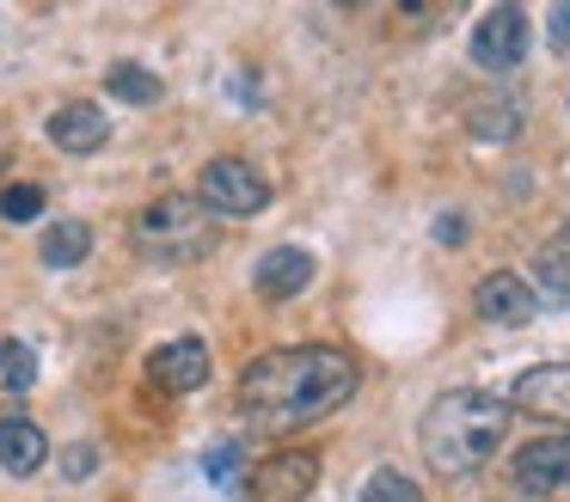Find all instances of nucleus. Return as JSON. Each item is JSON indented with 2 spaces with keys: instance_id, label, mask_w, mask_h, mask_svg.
Instances as JSON below:
<instances>
[{
  "instance_id": "1",
  "label": "nucleus",
  "mask_w": 570,
  "mask_h": 502,
  "mask_svg": "<svg viewBox=\"0 0 570 502\" xmlns=\"http://www.w3.org/2000/svg\"><path fill=\"white\" fill-rule=\"evenodd\" d=\"M362 367L337 343H295V350H271L239 374V411L258 429H295L313 416L337 411L356 392Z\"/></svg>"
},
{
  "instance_id": "2",
  "label": "nucleus",
  "mask_w": 570,
  "mask_h": 502,
  "mask_svg": "<svg viewBox=\"0 0 570 502\" xmlns=\"http://www.w3.org/2000/svg\"><path fill=\"white\" fill-rule=\"evenodd\" d=\"M509 416H515V404L497 398V392H479V386L442 392L417 423V447L430 460V472L435 478H472L479 465H491L497 447L509 441Z\"/></svg>"
},
{
  "instance_id": "3",
  "label": "nucleus",
  "mask_w": 570,
  "mask_h": 502,
  "mask_svg": "<svg viewBox=\"0 0 570 502\" xmlns=\"http://www.w3.org/2000/svg\"><path fill=\"white\" fill-rule=\"evenodd\" d=\"M129 239L141 257H160V264H190V257H209L215 245V215L197 196H154L136 220H129Z\"/></svg>"
},
{
  "instance_id": "4",
  "label": "nucleus",
  "mask_w": 570,
  "mask_h": 502,
  "mask_svg": "<svg viewBox=\"0 0 570 502\" xmlns=\"http://www.w3.org/2000/svg\"><path fill=\"white\" fill-rule=\"evenodd\" d=\"M197 203L222 220H252L271 208V178L252 159H209L197 178Z\"/></svg>"
},
{
  "instance_id": "5",
  "label": "nucleus",
  "mask_w": 570,
  "mask_h": 502,
  "mask_svg": "<svg viewBox=\"0 0 570 502\" xmlns=\"http://www.w3.org/2000/svg\"><path fill=\"white\" fill-rule=\"evenodd\" d=\"M521 56H528V12H521V0H497L472 24V61L484 73H509V68H521Z\"/></svg>"
},
{
  "instance_id": "6",
  "label": "nucleus",
  "mask_w": 570,
  "mask_h": 502,
  "mask_svg": "<svg viewBox=\"0 0 570 502\" xmlns=\"http://www.w3.org/2000/svg\"><path fill=\"white\" fill-rule=\"evenodd\" d=\"M509 478L528 496H570V435H540L521 441L515 460H509Z\"/></svg>"
},
{
  "instance_id": "7",
  "label": "nucleus",
  "mask_w": 570,
  "mask_h": 502,
  "mask_svg": "<svg viewBox=\"0 0 570 502\" xmlns=\"http://www.w3.org/2000/svg\"><path fill=\"white\" fill-rule=\"evenodd\" d=\"M148 386L166 398H185V392L209 386V343L203 337H173L148 355Z\"/></svg>"
},
{
  "instance_id": "8",
  "label": "nucleus",
  "mask_w": 570,
  "mask_h": 502,
  "mask_svg": "<svg viewBox=\"0 0 570 502\" xmlns=\"http://www.w3.org/2000/svg\"><path fill=\"white\" fill-rule=\"evenodd\" d=\"M313 484H320V453L313 447H283L271 460H258V472H252V496L258 502H301Z\"/></svg>"
},
{
  "instance_id": "9",
  "label": "nucleus",
  "mask_w": 570,
  "mask_h": 502,
  "mask_svg": "<svg viewBox=\"0 0 570 502\" xmlns=\"http://www.w3.org/2000/svg\"><path fill=\"white\" fill-rule=\"evenodd\" d=\"M472 306H479L484 325H528V318L540 313V294H533V282H521L515 269H491V276L472 288Z\"/></svg>"
},
{
  "instance_id": "10",
  "label": "nucleus",
  "mask_w": 570,
  "mask_h": 502,
  "mask_svg": "<svg viewBox=\"0 0 570 502\" xmlns=\"http://www.w3.org/2000/svg\"><path fill=\"white\" fill-rule=\"evenodd\" d=\"M509 404L528 416H546V423H570V362H540L515 380Z\"/></svg>"
},
{
  "instance_id": "11",
  "label": "nucleus",
  "mask_w": 570,
  "mask_h": 502,
  "mask_svg": "<svg viewBox=\"0 0 570 502\" xmlns=\"http://www.w3.org/2000/svg\"><path fill=\"white\" fill-rule=\"evenodd\" d=\"M307 282H313V252H301V245H271L252 269V288L264 301H295V294H307Z\"/></svg>"
},
{
  "instance_id": "12",
  "label": "nucleus",
  "mask_w": 570,
  "mask_h": 502,
  "mask_svg": "<svg viewBox=\"0 0 570 502\" xmlns=\"http://www.w3.org/2000/svg\"><path fill=\"white\" fill-rule=\"evenodd\" d=\"M105 135H111V122H105V110L92 105V98H68V105H56L50 141L62 147V154H99Z\"/></svg>"
},
{
  "instance_id": "13",
  "label": "nucleus",
  "mask_w": 570,
  "mask_h": 502,
  "mask_svg": "<svg viewBox=\"0 0 570 502\" xmlns=\"http://www.w3.org/2000/svg\"><path fill=\"white\" fill-rule=\"evenodd\" d=\"M43 460H50V435L31 416H0V465L13 478H31Z\"/></svg>"
},
{
  "instance_id": "14",
  "label": "nucleus",
  "mask_w": 570,
  "mask_h": 502,
  "mask_svg": "<svg viewBox=\"0 0 570 502\" xmlns=\"http://www.w3.org/2000/svg\"><path fill=\"white\" fill-rule=\"evenodd\" d=\"M533 282H540V294H552V301H570V227L546 233V245L533 252Z\"/></svg>"
},
{
  "instance_id": "15",
  "label": "nucleus",
  "mask_w": 570,
  "mask_h": 502,
  "mask_svg": "<svg viewBox=\"0 0 570 502\" xmlns=\"http://www.w3.org/2000/svg\"><path fill=\"white\" fill-rule=\"evenodd\" d=\"M87 252H92V227H87V220H50V227H43L38 257L50 269H75Z\"/></svg>"
},
{
  "instance_id": "16",
  "label": "nucleus",
  "mask_w": 570,
  "mask_h": 502,
  "mask_svg": "<svg viewBox=\"0 0 570 502\" xmlns=\"http://www.w3.org/2000/svg\"><path fill=\"white\" fill-rule=\"evenodd\" d=\"M105 92L111 98H124V105H160V73H148V68H136V61H117L111 73H105Z\"/></svg>"
},
{
  "instance_id": "17",
  "label": "nucleus",
  "mask_w": 570,
  "mask_h": 502,
  "mask_svg": "<svg viewBox=\"0 0 570 502\" xmlns=\"http://www.w3.org/2000/svg\"><path fill=\"white\" fill-rule=\"evenodd\" d=\"M0 380H7V392H13V398H26L31 380H38V355H31V343H19V337L0 343Z\"/></svg>"
},
{
  "instance_id": "18",
  "label": "nucleus",
  "mask_w": 570,
  "mask_h": 502,
  "mask_svg": "<svg viewBox=\"0 0 570 502\" xmlns=\"http://www.w3.org/2000/svg\"><path fill=\"white\" fill-rule=\"evenodd\" d=\"M203 472L215 478V490L239 496V478H246V465H239V441H222V447H209V453H203Z\"/></svg>"
},
{
  "instance_id": "19",
  "label": "nucleus",
  "mask_w": 570,
  "mask_h": 502,
  "mask_svg": "<svg viewBox=\"0 0 570 502\" xmlns=\"http://www.w3.org/2000/svg\"><path fill=\"white\" fill-rule=\"evenodd\" d=\"M362 502H423V490L411 484L405 472H393V465H381V472L362 484Z\"/></svg>"
},
{
  "instance_id": "20",
  "label": "nucleus",
  "mask_w": 570,
  "mask_h": 502,
  "mask_svg": "<svg viewBox=\"0 0 570 502\" xmlns=\"http://www.w3.org/2000/svg\"><path fill=\"white\" fill-rule=\"evenodd\" d=\"M515 105H503V98H491V105L472 110V135H484V141H503V135H515Z\"/></svg>"
},
{
  "instance_id": "21",
  "label": "nucleus",
  "mask_w": 570,
  "mask_h": 502,
  "mask_svg": "<svg viewBox=\"0 0 570 502\" xmlns=\"http://www.w3.org/2000/svg\"><path fill=\"white\" fill-rule=\"evenodd\" d=\"M43 203H50V196H43L38 184H7V190H0V215L7 220H38Z\"/></svg>"
},
{
  "instance_id": "22",
  "label": "nucleus",
  "mask_w": 570,
  "mask_h": 502,
  "mask_svg": "<svg viewBox=\"0 0 570 502\" xmlns=\"http://www.w3.org/2000/svg\"><path fill=\"white\" fill-rule=\"evenodd\" d=\"M552 49H570V0H552Z\"/></svg>"
},
{
  "instance_id": "23",
  "label": "nucleus",
  "mask_w": 570,
  "mask_h": 502,
  "mask_svg": "<svg viewBox=\"0 0 570 502\" xmlns=\"http://www.w3.org/2000/svg\"><path fill=\"white\" fill-rule=\"evenodd\" d=\"M68 478H87L92 472V465H99V447H68Z\"/></svg>"
},
{
  "instance_id": "24",
  "label": "nucleus",
  "mask_w": 570,
  "mask_h": 502,
  "mask_svg": "<svg viewBox=\"0 0 570 502\" xmlns=\"http://www.w3.org/2000/svg\"><path fill=\"white\" fill-rule=\"evenodd\" d=\"M423 12H430L423 0H399V19H405V24H423Z\"/></svg>"
},
{
  "instance_id": "25",
  "label": "nucleus",
  "mask_w": 570,
  "mask_h": 502,
  "mask_svg": "<svg viewBox=\"0 0 570 502\" xmlns=\"http://www.w3.org/2000/svg\"><path fill=\"white\" fill-rule=\"evenodd\" d=\"M337 7H350V12H356V7H368V0H337Z\"/></svg>"
}]
</instances>
